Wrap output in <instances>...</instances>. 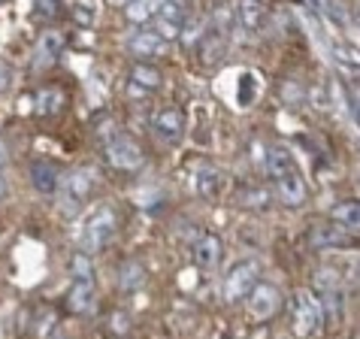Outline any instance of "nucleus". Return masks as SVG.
<instances>
[{
  "label": "nucleus",
  "mask_w": 360,
  "mask_h": 339,
  "mask_svg": "<svg viewBox=\"0 0 360 339\" xmlns=\"http://www.w3.org/2000/svg\"><path fill=\"white\" fill-rule=\"evenodd\" d=\"M52 339H70V336H67V333H64V331H58V333H55V336H52Z\"/></svg>",
  "instance_id": "nucleus-30"
},
{
  "label": "nucleus",
  "mask_w": 360,
  "mask_h": 339,
  "mask_svg": "<svg viewBox=\"0 0 360 339\" xmlns=\"http://www.w3.org/2000/svg\"><path fill=\"white\" fill-rule=\"evenodd\" d=\"M64 103V94L61 91H55V88H49V91L39 94V101H37V109L39 113H55L58 106Z\"/></svg>",
  "instance_id": "nucleus-24"
},
{
  "label": "nucleus",
  "mask_w": 360,
  "mask_h": 339,
  "mask_svg": "<svg viewBox=\"0 0 360 339\" xmlns=\"http://www.w3.org/2000/svg\"><path fill=\"white\" fill-rule=\"evenodd\" d=\"M9 82H13V73H9V70L0 64V94H4L6 88H9Z\"/></svg>",
  "instance_id": "nucleus-28"
},
{
  "label": "nucleus",
  "mask_w": 360,
  "mask_h": 339,
  "mask_svg": "<svg viewBox=\"0 0 360 339\" xmlns=\"http://www.w3.org/2000/svg\"><path fill=\"white\" fill-rule=\"evenodd\" d=\"M161 6H164V0H131L124 13H127L131 22H148L152 15H158Z\"/></svg>",
  "instance_id": "nucleus-22"
},
{
  "label": "nucleus",
  "mask_w": 360,
  "mask_h": 339,
  "mask_svg": "<svg viewBox=\"0 0 360 339\" xmlns=\"http://www.w3.org/2000/svg\"><path fill=\"white\" fill-rule=\"evenodd\" d=\"M73 13H76V22L79 25H94V18H97V0H76Z\"/></svg>",
  "instance_id": "nucleus-23"
},
{
  "label": "nucleus",
  "mask_w": 360,
  "mask_h": 339,
  "mask_svg": "<svg viewBox=\"0 0 360 339\" xmlns=\"http://www.w3.org/2000/svg\"><path fill=\"white\" fill-rule=\"evenodd\" d=\"M354 236H357L354 231H345L336 222H327L321 227H315L312 245L315 248H348V245H354Z\"/></svg>",
  "instance_id": "nucleus-7"
},
{
  "label": "nucleus",
  "mask_w": 360,
  "mask_h": 339,
  "mask_svg": "<svg viewBox=\"0 0 360 339\" xmlns=\"http://www.w3.org/2000/svg\"><path fill=\"white\" fill-rule=\"evenodd\" d=\"M70 264H73V276H76V279H91V261H88L85 252H79Z\"/></svg>",
  "instance_id": "nucleus-26"
},
{
  "label": "nucleus",
  "mask_w": 360,
  "mask_h": 339,
  "mask_svg": "<svg viewBox=\"0 0 360 339\" xmlns=\"http://www.w3.org/2000/svg\"><path fill=\"white\" fill-rule=\"evenodd\" d=\"M221 188H224V176H221V170L218 167L206 164V167H200L194 173V191L200 197H218L221 194Z\"/></svg>",
  "instance_id": "nucleus-13"
},
{
  "label": "nucleus",
  "mask_w": 360,
  "mask_h": 339,
  "mask_svg": "<svg viewBox=\"0 0 360 339\" xmlns=\"http://www.w3.org/2000/svg\"><path fill=\"white\" fill-rule=\"evenodd\" d=\"M276 194H278V200H282L285 206H291V209H297V206H303L306 203V197H309V188H306V182H303V176L297 173H288V176H282L276 182Z\"/></svg>",
  "instance_id": "nucleus-8"
},
{
  "label": "nucleus",
  "mask_w": 360,
  "mask_h": 339,
  "mask_svg": "<svg viewBox=\"0 0 360 339\" xmlns=\"http://www.w3.org/2000/svg\"><path fill=\"white\" fill-rule=\"evenodd\" d=\"M61 49H64V37L58 34V31H46L43 37H39V43H37L34 67H37V70L52 67V64L58 61V55H61Z\"/></svg>",
  "instance_id": "nucleus-11"
},
{
  "label": "nucleus",
  "mask_w": 360,
  "mask_h": 339,
  "mask_svg": "<svg viewBox=\"0 0 360 339\" xmlns=\"http://www.w3.org/2000/svg\"><path fill=\"white\" fill-rule=\"evenodd\" d=\"M4 155H6V148H4V139H0V161H4Z\"/></svg>",
  "instance_id": "nucleus-31"
},
{
  "label": "nucleus",
  "mask_w": 360,
  "mask_h": 339,
  "mask_svg": "<svg viewBox=\"0 0 360 339\" xmlns=\"http://www.w3.org/2000/svg\"><path fill=\"white\" fill-rule=\"evenodd\" d=\"M115 224H118L115 209L109 206V203H100L94 212L88 215V222H85V231H82V252H85V255L100 252V248L109 243V236H112Z\"/></svg>",
  "instance_id": "nucleus-1"
},
{
  "label": "nucleus",
  "mask_w": 360,
  "mask_h": 339,
  "mask_svg": "<svg viewBox=\"0 0 360 339\" xmlns=\"http://www.w3.org/2000/svg\"><path fill=\"white\" fill-rule=\"evenodd\" d=\"M278 288L276 285H266V282H257L252 291H248V312H252L255 321H269L276 312H278Z\"/></svg>",
  "instance_id": "nucleus-5"
},
{
  "label": "nucleus",
  "mask_w": 360,
  "mask_h": 339,
  "mask_svg": "<svg viewBox=\"0 0 360 339\" xmlns=\"http://www.w3.org/2000/svg\"><path fill=\"white\" fill-rule=\"evenodd\" d=\"M106 158H109V164H112L115 170H136V167H143V161H146L139 143L131 139L127 134H118V136L109 139L106 143Z\"/></svg>",
  "instance_id": "nucleus-4"
},
{
  "label": "nucleus",
  "mask_w": 360,
  "mask_h": 339,
  "mask_svg": "<svg viewBox=\"0 0 360 339\" xmlns=\"http://www.w3.org/2000/svg\"><path fill=\"white\" fill-rule=\"evenodd\" d=\"M257 276H261V264L257 261H243V264H236L233 270L227 273L224 279V300L227 303H239V300H245L248 291L257 285Z\"/></svg>",
  "instance_id": "nucleus-3"
},
{
  "label": "nucleus",
  "mask_w": 360,
  "mask_h": 339,
  "mask_svg": "<svg viewBox=\"0 0 360 339\" xmlns=\"http://www.w3.org/2000/svg\"><path fill=\"white\" fill-rule=\"evenodd\" d=\"M31 182L39 194H55L58 191V182H61V176H58V170L46 161H37L31 167Z\"/></svg>",
  "instance_id": "nucleus-17"
},
{
  "label": "nucleus",
  "mask_w": 360,
  "mask_h": 339,
  "mask_svg": "<svg viewBox=\"0 0 360 339\" xmlns=\"http://www.w3.org/2000/svg\"><path fill=\"white\" fill-rule=\"evenodd\" d=\"M164 49H167V39L158 31H143L131 39V52L136 58H143V61H152V58L164 55Z\"/></svg>",
  "instance_id": "nucleus-12"
},
{
  "label": "nucleus",
  "mask_w": 360,
  "mask_h": 339,
  "mask_svg": "<svg viewBox=\"0 0 360 339\" xmlns=\"http://www.w3.org/2000/svg\"><path fill=\"white\" fill-rule=\"evenodd\" d=\"M131 85L143 88V91H155L161 85V70H155L152 64H136L131 70Z\"/></svg>",
  "instance_id": "nucleus-20"
},
{
  "label": "nucleus",
  "mask_w": 360,
  "mask_h": 339,
  "mask_svg": "<svg viewBox=\"0 0 360 339\" xmlns=\"http://www.w3.org/2000/svg\"><path fill=\"white\" fill-rule=\"evenodd\" d=\"M67 306H70V312H76V315H82L94 306V282L91 279H76L73 288H70V294H67Z\"/></svg>",
  "instance_id": "nucleus-14"
},
{
  "label": "nucleus",
  "mask_w": 360,
  "mask_h": 339,
  "mask_svg": "<svg viewBox=\"0 0 360 339\" xmlns=\"http://www.w3.org/2000/svg\"><path fill=\"white\" fill-rule=\"evenodd\" d=\"M239 88H243V91H239V106H248L257 97V88H261V85L255 82L252 73H245L243 79H239Z\"/></svg>",
  "instance_id": "nucleus-25"
},
{
  "label": "nucleus",
  "mask_w": 360,
  "mask_h": 339,
  "mask_svg": "<svg viewBox=\"0 0 360 339\" xmlns=\"http://www.w3.org/2000/svg\"><path fill=\"white\" fill-rule=\"evenodd\" d=\"M291 327L300 339H309L321 327V303L309 291H297L291 303Z\"/></svg>",
  "instance_id": "nucleus-2"
},
{
  "label": "nucleus",
  "mask_w": 360,
  "mask_h": 339,
  "mask_svg": "<svg viewBox=\"0 0 360 339\" xmlns=\"http://www.w3.org/2000/svg\"><path fill=\"white\" fill-rule=\"evenodd\" d=\"M239 22L245 31H261L266 22V9L261 0H239Z\"/></svg>",
  "instance_id": "nucleus-18"
},
{
  "label": "nucleus",
  "mask_w": 360,
  "mask_h": 339,
  "mask_svg": "<svg viewBox=\"0 0 360 339\" xmlns=\"http://www.w3.org/2000/svg\"><path fill=\"white\" fill-rule=\"evenodd\" d=\"M243 194H248V197H243V203H248V206H266V191H264V188H248V191H243Z\"/></svg>",
  "instance_id": "nucleus-27"
},
{
  "label": "nucleus",
  "mask_w": 360,
  "mask_h": 339,
  "mask_svg": "<svg viewBox=\"0 0 360 339\" xmlns=\"http://www.w3.org/2000/svg\"><path fill=\"white\" fill-rule=\"evenodd\" d=\"M294 170H297V164L285 146H273L266 152V176L273 179V182H278V179L288 176V173H294Z\"/></svg>",
  "instance_id": "nucleus-15"
},
{
  "label": "nucleus",
  "mask_w": 360,
  "mask_h": 339,
  "mask_svg": "<svg viewBox=\"0 0 360 339\" xmlns=\"http://www.w3.org/2000/svg\"><path fill=\"white\" fill-rule=\"evenodd\" d=\"M94 188V173L88 167H79L73 170L67 179H64V197L70 200V206H76V203H82L85 200V194Z\"/></svg>",
  "instance_id": "nucleus-10"
},
{
  "label": "nucleus",
  "mask_w": 360,
  "mask_h": 339,
  "mask_svg": "<svg viewBox=\"0 0 360 339\" xmlns=\"http://www.w3.org/2000/svg\"><path fill=\"white\" fill-rule=\"evenodd\" d=\"M6 197V182H4V176H0V200Z\"/></svg>",
  "instance_id": "nucleus-29"
},
{
  "label": "nucleus",
  "mask_w": 360,
  "mask_h": 339,
  "mask_svg": "<svg viewBox=\"0 0 360 339\" xmlns=\"http://www.w3.org/2000/svg\"><path fill=\"white\" fill-rule=\"evenodd\" d=\"M330 218H333L339 227H345V231H354V234H357V224H360V203H357V200L339 203V206L330 209Z\"/></svg>",
  "instance_id": "nucleus-19"
},
{
  "label": "nucleus",
  "mask_w": 360,
  "mask_h": 339,
  "mask_svg": "<svg viewBox=\"0 0 360 339\" xmlns=\"http://www.w3.org/2000/svg\"><path fill=\"white\" fill-rule=\"evenodd\" d=\"M152 131H155V136H161V139H176L179 134L185 131V115L179 113L176 106L158 109L155 118H152Z\"/></svg>",
  "instance_id": "nucleus-9"
},
{
  "label": "nucleus",
  "mask_w": 360,
  "mask_h": 339,
  "mask_svg": "<svg viewBox=\"0 0 360 339\" xmlns=\"http://www.w3.org/2000/svg\"><path fill=\"white\" fill-rule=\"evenodd\" d=\"M185 18H188V9H185L182 0H164V6L158 9V34H161L164 39L179 37Z\"/></svg>",
  "instance_id": "nucleus-6"
},
{
  "label": "nucleus",
  "mask_w": 360,
  "mask_h": 339,
  "mask_svg": "<svg viewBox=\"0 0 360 339\" xmlns=\"http://www.w3.org/2000/svg\"><path fill=\"white\" fill-rule=\"evenodd\" d=\"M194 261L200 270H209V267H215L221 261V243H218V236H200L197 245H194Z\"/></svg>",
  "instance_id": "nucleus-16"
},
{
  "label": "nucleus",
  "mask_w": 360,
  "mask_h": 339,
  "mask_svg": "<svg viewBox=\"0 0 360 339\" xmlns=\"http://www.w3.org/2000/svg\"><path fill=\"white\" fill-rule=\"evenodd\" d=\"M143 285H146V267L139 261H127L122 267V291L134 294L136 288H143Z\"/></svg>",
  "instance_id": "nucleus-21"
}]
</instances>
